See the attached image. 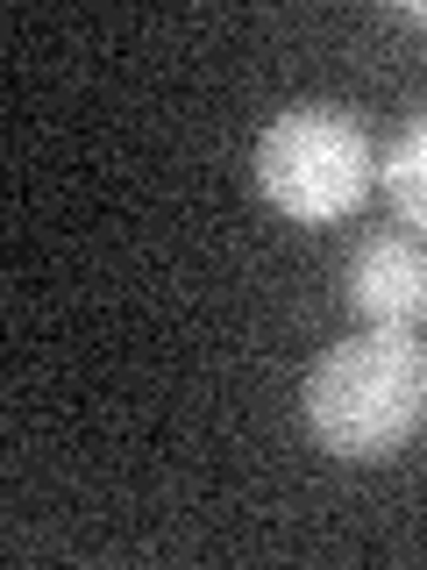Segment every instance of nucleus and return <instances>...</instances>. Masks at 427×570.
Instances as JSON below:
<instances>
[{"instance_id":"3","label":"nucleus","mask_w":427,"mask_h":570,"mask_svg":"<svg viewBox=\"0 0 427 570\" xmlns=\"http://www.w3.org/2000/svg\"><path fill=\"white\" fill-rule=\"evenodd\" d=\"M342 299L364 328H420L427 321V236L414 228H378L349 249Z\"/></svg>"},{"instance_id":"2","label":"nucleus","mask_w":427,"mask_h":570,"mask_svg":"<svg viewBox=\"0 0 427 570\" xmlns=\"http://www.w3.org/2000/svg\"><path fill=\"white\" fill-rule=\"evenodd\" d=\"M257 193L285 222H349L378 186V150L370 129L335 100H292L264 121L257 136Z\"/></svg>"},{"instance_id":"4","label":"nucleus","mask_w":427,"mask_h":570,"mask_svg":"<svg viewBox=\"0 0 427 570\" xmlns=\"http://www.w3.org/2000/svg\"><path fill=\"white\" fill-rule=\"evenodd\" d=\"M378 193L391 200L406 228H427V115H414L399 136H391V150L378 157Z\"/></svg>"},{"instance_id":"5","label":"nucleus","mask_w":427,"mask_h":570,"mask_svg":"<svg viewBox=\"0 0 427 570\" xmlns=\"http://www.w3.org/2000/svg\"><path fill=\"white\" fill-rule=\"evenodd\" d=\"M399 22H414V29H427V0H414V8H399Z\"/></svg>"},{"instance_id":"1","label":"nucleus","mask_w":427,"mask_h":570,"mask_svg":"<svg viewBox=\"0 0 427 570\" xmlns=\"http://www.w3.org/2000/svg\"><path fill=\"white\" fill-rule=\"evenodd\" d=\"M307 435L335 463H385L427 428V343L414 328H356L299 385Z\"/></svg>"}]
</instances>
